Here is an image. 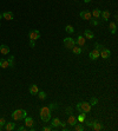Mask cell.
Wrapping results in <instances>:
<instances>
[{
	"instance_id": "cell-1",
	"label": "cell",
	"mask_w": 118,
	"mask_h": 131,
	"mask_svg": "<svg viewBox=\"0 0 118 131\" xmlns=\"http://www.w3.org/2000/svg\"><path fill=\"white\" fill-rule=\"evenodd\" d=\"M51 111L50 109H49V106H43V108L40 109V119L43 121L44 123H47L50 122L51 119Z\"/></svg>"
},
{
	"instance_id": "cell-43",
	"label": "cell",
	"mask_w": 118,
	"mask_h": 131,
	"mask_svg": "<svg viewBox=\"0 0 118 131\" xmlns=\"http://www.w3.org/2000/svg\"><path fill=\"white\" fill-rule=\"evenodd\" d=\"M0 26H1V24H0Z\"/></svg>"
},
{
	"instance_id": "cell-30",
	"label": "cell",
	"mask_w": 118,
	"mask_h": 131,
	"mask_svg": "<svg viewBox=\"0 0 118 131\" xmlns=\"http://www.w3.org/2000/svg\"><path fill=\"white\" fill-rule=\"evenodd\" d=\"M49 109H50L51 111H53V110H56V109H58V103H51L50 106H49Z\"/></svg>"
},
{
	"instance_id": "cell-36",
	"label": "cell",
	"mask_w": 118,
	"mask_h": 131,
	"mask_svg": "<svg viewBox=\"0 0 118 131\" xmlns=\"http://www.w3.org/2000/svg\"><path fill=\"white\" fill-rule=\"evenodd\" d=\"M53 129H52V127H44L43 128V131H52Z\"/></svg>"
},
{
	"instance_id": "cell-34",
	"label": "cell",
	"mask_w": 118,
	"mask_h": 131,
	"mask_svg": "<svg viewBox=\"0 0 118 131\" xmlns=\"http://www.w3.org/2000/svg\"><path fill=\"white\" fill-rule=\"evenodd\" d=\"M5 124H6V119H5L4 117H1V118H0V125H1V127H4Z\"/></svg>"
},
{
	"instance_id": "cell-16",
	"label": "cell",
	"mask_w": 118,
	"mask_h": 131,
	"mask_svg": "<svg viewBox=\"0 0 118 131\" xmlns=\"http://www.w3.org/2000/svg\"><path fill=\"white\" fill-rule=\"evenodd\" d=\"M0 53L4 54V56H6V54L9 53V47L7 45H5V44H2V45H0Z\"/></svg>"
},
{
	"instance_id": "cell-40",
	"label": "cell",
	"mask_w": 118,
	"mask_h": 131,
	"mask_svg": "<svg viewBox=\"0 0 118 131\" xmlns=\"http://www.w3.org/2000/svg\"><path fill=\"white\" fill-rule=\"evenodd\" d=\"M83 1H84V2H86V4H87V2H90L91 0H83Z\"/></svg>"
},
{
	"instance_id": "cell-31",
	"label": "cell",
	"mask_w": 118,
	"mask_h": 131,
	"mask_svg": "<svg viewBox=\"0 0 118 131\" xmlns=\"http://www.w3.org/2000/svg\"><path fill=\"white\" fill-rule=\"evenodd\" d=\"M95 47H96V49H97L98 51H99V52L103 50V49H104V46L100 45V44H98V43H96V44H95Z\"/></svg>"
},
{
	"instance_id": "cell-2",
	"label": "cell",
	"mask_w": 118,
	"mask_h": 131,
	"mask_svg": "<svg viewBox=\"0 0 118 131\" xmlns=\"http://www.w3.org/2000/svg\"><path fill=\"white\" fill-rule=\"evenodd\" d=\"M27 116V111L26 110H21V109H17L12 112V119L13 121H21Z\"/></svg>"
},
{
	"instance_id": "cell-17",
	"label": "cell",
	"mask_w": 118,
	"mask_h": 131,
	"mask_svg": "<svg viewBox=\"0 0 118 131\" xmlns=\"http://www.w3.org/2000/svg\"><path fill=\"white\" fill-rule=\"evenodd\" d=\"M38 92H39V87H38V85L33 84V85L30 86V93H31L32 96H36Z\"/></svg>"
},
{
	"instance_id": "cell-13",
	"label": "cell",
	"mask_w": 118,
	"mask_h": 131,
	"mask_svg": "<svg viewBox=\"0 0 118 131\" xmlns=\"http://www.w3.org/2000/svg\"><path fill=\"white\" fill-rule=\"evenodd\" d=\"M66 123H67V124H70L71 127H73V125L77 123V118H76L72 115V113H71V115H68V118H67V121H66Z\"/></svg>"
},
{
	"instance_id": "cell-24",
	"label": "cell",
	"mask_w": 118,
	"mask_h": 131,
	"mask_svg": "<svg viewBox=\"0 0 118 131\" xmlns=\"http://www.w3.org/2000/svg\"><path fill=\"white\" fill-rule=\"evenodd\" d=\"M85 119H86V113L80 112V113H79V116H78V118H77V122L84 123V121H85Z\"/></svg>"
},
{
	"instance_id": "cell-14",
	"label": "cell",
	"mask_w": 118,
	"mask_h": 131,
	"mask_svg": "<svg viewBox=\"0 0 118 131\" xmlns=\"http://www.w3.org/2000/svg\"><path fill=\"white\" fill-rule=\"evenodd\" d=\"M2 18L6 19V20H13V19H14V14H13V12L7 11V12H4V13H2Z\"/></svg>"
},
{
	"instance_id": "cell-7",
	"label": "cell",
	"mask_w": 118,
	"mask_h": 131,
	"mask_svg": "<svg viewBox=\"0 0 118 131\" xmlns=\"http://www.w3.org/2000/svg\"><path fill=\"white\" fill-rule=\"evenodd\" d=\"M92 129L95 131H99L103 129V124L99 122V121H97V119H95V121H92Z\"/></svg>"
},
{
	"instance_id": "cell-4",
	"label": "cell",
	"mask_w": 118,
	"mask_h": 131,
	"mask_svg": "<svg viewBox=\"0 0 118 131\" xmlns=\"http://www.w3.org/2000/svg\"><path fill=\"white\" fill-rule=\"evenodd\" d=\"M64 45H65V47H66V49L71 50L73 46L76 45V40H73V38H70V37H67V38H65V39H64Z\"/></svg>"
},
{
	"instance_id": "cell-35",
	"label": "cell",
	"mask_w": 118,
	"mask_h": 131,
	"mask_svg": "<svg viewBox=\"0 0 118 131\" xmlns=\"http://www.w3.org/2000/svg\"><path fill=\"white\" fill-rule=\"evenodd\" d=\"M66 124H67V123L65 122V121H60V125H61V127L64 128V130H67V129L65 128V127H66Z\"/></svg>"
},
{
	"instance_id": "cell-8",
	"label": "cell",
	"mask_w": 118,
	"mask_h": 131,
	"mask_svg": "<svg viewBox=\"0 0 118 131\" xmlns=\"http://www.w3.org/2000/svg\"><path fill=\"white\" fill-rule=\"evenodd\" d=\"M89 57H90L91 60H97V59L99 58V51L97 50V49H93V50L90 52Z\"/></svg>"
},
{
	"instance_id": "cell-23",
	"label": "cell",
	"mask_w": 118,
	"mask_h": 131,
	"mask_svg": "<svg viewBox=\"0 0 118 131\" xmlns=\"http://www.w3.org/2000/svg\"><path fill=\"white\" fill-rule=\"evenodd\" d=\"M72 128L76 131H83V130H84V125H83V123H79V122L76 123V124H74Z\"/></svg>"
},
{
	"instance_id": "cell-33",
	"label": "cell",
	"mask_w": 118,
	"mask_h": 131,
	"mask_svg": "<svg viewBox=\"0 0 118 131\" xmlns=\"http://www.w3.org/2000/svg\"><path fill=\"white\" fill-rule=\"evenodd\" d=\"M84 123H86V125L89 128L92 127V121H91V119H85V121H84Z\"/></svg>"
},
{
	"instance_id": "cell-18",
	"label": "cell",
	"mask_w": 118,
	"mask_h": 131,
	"mask_svg": "<svg viewBox=\"0 0 118 131\" xmlns=\"http://www.w3.org/2000/svg\"><path fill=\"white\" fill-rule=\"evenodd\" d=\"M59 125H60V119L58 117H55L51 122V127H52V129H57Z\"/></svg>"
},
{
	"instance_id": "cell-28",
	"label": "cell",
	"mask_w": 118,
	"mask_h": 131,
	"mask_svg": "<svg viewBox=\"0 0 118 131\" xmlns=\"http://www.w3.org/2000/svg\"><path fill=\"white\" fill-rule=\"evenodd\" d=\"M65 31L67 32V33H70V34H71V33H73V32H74V28H73L72 25H67V26L65 27Z\"/></svg>"
},
{
	"instance_id": "cell-38",
	"label": "cell",
	"mask_w": 118,
	"mask_h": 131,
	"mask_svg": "<svg viewBox=\"0 0 118 131\" xmlns=\"http://www.w3.org/2000/svg\"><path fill=\"white\" fill-rule=\"evenodd\" d=\"M30 45H31V47H36V43H34V40H30Z\"/></svg>"
},
{
	"instance_id": "cell-21",
	"label": "cell",
	"mask_w": 118,
	"mask_h": 131,
	"mask_svg": "<svg viewBox=\"0 0 118 131\" xmlns=\"http://www.w3.org/2000/svg\"><path fill=\"white\" fill-rule=\"evenodd\" d=\"M84 37H85V39H93V38H95V34H93L92 31L86 30V31L84 32Z\"/></svg>"
},
{
	"instance_id": "cell-22",
	"label": "cell",
	"mask_w": 118,
	"mask_h": 131,
	"mask_svg": "<svg viewBox=\"0 0 118 131\" xmlns=\"http://www.w3.org/2000/svg\"><path fill=\"white\" fill-rule=\"evenodd\" d=\"M100 13H102V9H99V8H95L93 11H92L91 15H92V17H95L96 19H99V18H100Z\"/></svg>"
},
{
	"instance_id": "cell-11",
	"label": "cell",
	"mask_w": 118,
	"mask_h": 131,
	"mask_svg": "<svg viewBox=\"0 0 118 131\" xmlns=\"http://www.w3.org/2000/svg\"><path fill=\"white\" fill-rule=\"evenodd\" d=\"M76 44H78V46H80V47L85 46V44H86V39H85V37L79 36L77 38V40H76Z\"/></svg>"
},
{
	"instance_id": "cell-12",
	"label": "cell",
	"mask_w": 118,
	"mask_h": 131,
	"mask_svg": "<svg viewBox=\"0 0 118 131\" xmlns=\"http://www.w3.org/2000/svg\"><path fill=\"white\" fill-rule=\"evenodd\" d=\"M5 127V130L6 131H12L15 129V123L13 122H6V124L4 125Z\"/></svg>"
},
{
	"instance_id": "cell-19",
	"label": "cell",
	"mask_w": 118,
	"mask_h": 131,
	"mask_svg": "<svg viewBox=\"0 0 118 131\" xmlns=\"http://www.w3.org/2000/svg\"><path fill=\"white\" fill-rule=\"evenodd\" d=\"M109 27H110V32H111V34H116V32H117V24L114 23V21H111Z\"/></svg>"
},
{
	"instance_id": "cell-15",
	"label": "cell",
	"mask_w": 118,
	"mask_h": 131,
	"mask_svg": "<svg viewBox=\"0 0 118 131\" xmlns=\"http://www.w3.org/2000/svg\"><path fill=\"white\" fill-rule=\"evenodd\" d=\"M110 15H111V14H110V12L105 9V11H102V13H100V18L103 19L104 21H108V20L110 19Z\"/></svg>"
},
{
	"instance_id": "cell-25",
	"label": "cell",
	"mask_w": 118,
	"mask_h": 131,
	"mask_svg": "<svg viewBox=\"0 0 118 131\" xmlns=\"http://www.w3.org/2000/svg\"><path fill=\"white\" fill-rule=\"evenodd\" d=\"M71 50L73 51V53H74V54H80V53H82V47H80V46H76V45H74Z\"/></svg>"
},
{
	"instance_id": "cell-5",
	"label": "cell",
	"mask_w": 118,
	"mask_h": 131,
	"mask_svg": "<svg viewBox=\"0 0 118 131\" xmlns=\"http://www.w3.org/2000/svg\"><path fill=\"white\" fill-rule=\"evenodd\" d=\"M28 38H30V40L36 41L37 39L40 38V32L38 31V30H32V31H30V33H28Z\"/></svg>"
},
{
	"instance_id": "cell-32",
	"label": "cell",
	"mask_w": 118,
	"mask_h": 131,
	"mask_svg": "<svg viewBox=\"0 0 118 131\" xmlns=\"http://www.w3.org/2000/svg\"><path fill=\"white\" fill-rule=\"evenodd\" d=\"M90 24L92 26H97L99 23H98V20H96V19H90Z\"/></svg>"
},
{
	"instance_id": "cell-29",
	"label": "cell",
	"mask_w": 118,
	"mask_h": 131,
	"mask_svg": "<svg viewBox=\"0 0 118 131\" xmlns=\"http://www.w3.org/2000/svg\"><path fill=\"white\" fill-rule=\"evenodd\" d=\"M8 65H9V67L11 68L14 67V57L13 56H11V57L8 58Z\"/></svg>"
},
{
	"instance_id": "cell-39",
	"label": "cell",
	"mask_w": 118,
	"mask_h": 131,
	"mask_svg": "<svg viewBox=\"0 0 118 131\" xmlns=\"http://www.w3.org/2000/svg\"><path fill=\"white\" fill-rule=\"evenodd\" d=\"M18 130H19V131H24V130H26V127H19V128H18Z\"/></svg>"
},
{
	"instance_id": "cell-26",
	"label": "cell",
	"mask_w": 118,
	"mask_h": 131,
	"mask_svg": "<svg viewBox=\"0 0 118 131\" xmlns=\"http://www.w3.org/2000/svg\"><path fill=\"white\" fill-rule=\"evenodd\" d=\"M37 96H38V97H39V99H41V100L46 99V97H47L46 93H45V91H40V90H39V92L37 93Z\"/></svg>"
},
{
	"instance_id": "cell-37",
	"label": "cell",
	"mask_w": 118,
	"mask_h": 131,
	"mask_svg": "<svg viewBox=\"0 0 118 131\" xmlns=\"http://www.w3.org/2000/svg\"><path fill=\"white\" fill-rule=\"evenodd\" d=\"M66 113H67V115H71V113H72V108H67V109H66Z\"/></svg>"
},
{
	"instance_id": "cell-27",
	"label": "cell",
	"mask_w": 118,
	"mask_h": 131,
	"mask_svg": "<svg viewBox=\"0 0 118 131\" xmlns=\"http://www.w3.org/2000/svg\"><path fill=\"white\" fill-rule=\"evenodd\" d=\"M91 104V106H95V105H97L98 104V99L96 98V97H91V99H90V102H89Z\"/></svg>"
},
{
	"instance_id": "cell-3",
	"label": "cell",
	"mask_w": 118,
	"mask_h": 131,
	"mask_svg": "<svg viewBox=\"0 0 118 131\" xmlns=\"http://www.w3.org/2000/svg\"><path fill=\"white\" fill-rule=\"evenodd\" d=\"M91 104L89 102H80V103H78L76 109H77V111L79 113L80 112H84V113H89L91 111Z\"/></svg>"
},
{
	"instance_id": "cell-42",
	"label": "cell",
	"mask_w": 118,
	"mask_h": 131,
	"mask_svg": "<svg viewBox=\"0 0 118 131\" xmlns=\"http://www.w3.org/2000/svg\"><path fill=\"white\" fill-rule=\"evenodd\" d=\"M1 129H2V127H1V125H0V130H1Z\"/></svg>"
},
{
	"instance_id": "cell-6",
	"label": "cell",
	"mask_w": 118,
	"mask_h": 131,
	"mask_svg": "<svg viewBox=\"0 0 118 131\" xmlns=\"http://www.w3.org/2000/svg\"><path fill=\"white\" fill-rule=\"evenodd\" d=\"M110 56H111V51H110L109 49H106V47H104V49L99 52V57H102L103 59H108Z\"/></svg>"
},
{
	"instance_id": "cell-20",
	"label": "cell",
	"mask_w": 118,
	"mask_h": 131,
	"mask_svg": "<svg viewBox=\"0 0 118 131\" xmlns=\"http://www.w3.org/2000/svg\"><path fill=\"white\" fill-rule=\"evenodd\" d=\"M0 67H1V68H7V67H9L8 60H7V59H4V58L0 59Z\"/></svg>"
},
{
	"instance_id": "cell-41",
	"label": "cell",
	"mask_w": 118,
	"mask_h": 131,
	"mask_svg": "<svg viewBox=\"0 0 118 131\" xmlns=\"http://www.w3.org/2000/svg\"><path fill=\"white\" fill-rule=\"evenodd\" d=\"M1 18H2V14H1V13H0V19H1Z\"/></svg>"
},
{
	"instance_id": "cell-9",
	"label": "cell",
	"mask_w": 118,
	"mask_h": 131,
	"mask_svg": "<svg viewBox=\"0 0 118 131\" xmlns=\"http://www.w3.org/2000/svg\"><path fill=\"white\" fill-rule=\"evenodd\" d=\"M79 15H80V18L84 19V20H90V19L92 18L91 12H89V11H82V12L79 13Z\"/></svg>"
},
{
	"instance_id": "cell-10",
	"label": "cell",
	"mask_w": 118,
	"mask_h": 131,
	"mask_svg": "<svg viewBox=\"0 0 118 131\" xmlns=\"http://www.w3.org/2000/svg\"><path fill=\"white\" fill-rule=\"evenodd\" d=\"M24 121H25V125H26V128H28V129L34 125V121H33V118L32 117H27V116H26V117L24 118Z\"/></svg>"
}]
</instances>
